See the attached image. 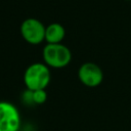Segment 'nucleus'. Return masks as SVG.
I'll return each mask as SVG.
<instances>
[{
	"label": "nucleus",
	"mask_w": 131,
	"mask_h": 131,
	"mask_svg": "<svg viewBox=\"0 0 131 131\" xmlns=\"http://www.w3.org/2000/svg\"><path fill=\"white\" fill-rule=\"evenodd\" d=\"M50 82L49 68L43 62L30 64L24 74V83L28 90L35 91L45 89Z\"/></svg>",
	"instance_id": "obj_1"
},
{
	"label": "nucleus",
	"mask_w": 131,
	"mask_h": 131,
	"mask_svg": "<svg viewBox=\"0 0 131 131\" xmlns=\"http://www.w3.org/2000/svg\"><path fill=\"white\" fill-rule=\"evenodd\" d=\"M42 56L47 67L60 69L70 63L72 59V52L69 47L61 43L46 44L43 48Z\"/></svg>",
	"instance_id": "obj_2"
},
{
	"label": "nucleus",
	"mask_w": 131,
	"mask_h": 131,
	"mask_svg": "<svg viewBox=\"0 0 131 131\" xmlns=\"http://www.w3.org/2000/svg\"><path fill=\"white\" fill-rule=\"evenodd\" d=\"M46 27L37 18L29 17L20 25V34L30 44H40L45 40Z\"/></svg>",
	"instance_id": "obj_4"
},
{
	"label": "nucleus",
	"mask_w": 131,
	"mask_h": 131,
	"mask_svg": "<svg viewBox=\"0 0 131 131\" xmlns=\"http://www.w3.org/2000/svg\"><path fill=\"white\" fill-rule=\"evenodd\" d=\"M21 125L17 107L8 101H0V131H19Z\"/></svg>",
	"instance_id": "obj_3"
},
{
	"label": "nucleus",
	"mask_w": 131,
	"mask_h": 131,
	"mask_svg": "<svg viewBox=\"0 0 131 131\" xmlns=\"http://www.w3.org/2000/svg\"><path fill=\"white\" fill-rule=\"evenodd\" d=\"M66 35L64 28L58 23H52L46 27L45 30V41L47 44H58L61 43Z\"/></svg>",
	"instance_id": "obj_6"
},
{
	"label": "nucleus",
	"mask_w": 131,
	"mask_h": 131,
	"mask_svg": "<svg viewBox=\"0 0 131 131\" xmlns=\"http://www.w3.org/2000/svg\"><path fill=\"white\" fill-rule=\"evenodd\" d=\"M32 98H33V103L42 104L47 99V93H46L45 89L35 90V91H32Z\"/></svg>",
	"instance_id": "obj_7"
},
{
	"label": "nucleus",
	"mask_w": 131,
	"mask_h": 131,
	"mask_svg": "<svg viewBox=\"0 0 131 131\" xmlns=\"http://www.w3.org/2000/svg\"><path fill=\"white\" fill-rule=\"evenodd\" d=\"M78 78L87 87H96L103 80V72L94 62H84L78 70Z\"/></svg>",
	"instance_id": "obj_5"
}]
</instances>
